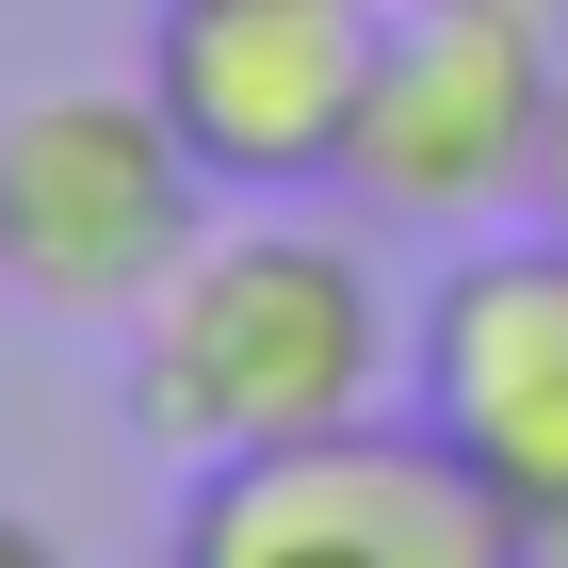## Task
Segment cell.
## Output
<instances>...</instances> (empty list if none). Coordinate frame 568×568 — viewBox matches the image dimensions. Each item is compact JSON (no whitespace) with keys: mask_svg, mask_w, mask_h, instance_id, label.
I'll list each match as a JSON object with an SVG mask.
<instances>
[{"mask_svg":"<svg viewBox=\"0 0 568 568\" xmlns=\"http://www.w3.org/2000/svg\"><path fill=\"white\" fill-rule=\"evenodd\" d=\"M0 568H65V552H49V536H33V520H0Z\"/></svg>","mask_w":568,"mask_h":568,"instance_id":"obj_8","label":"cell"},{"mask_svg":"<svg viewBox=\"0 0 568 568\" xmlns=\"http://www.w3.org/2000/svg\"><path fill=\"white\" fill-rule=\"evenodd\" d=\"M212 244V163L163 98H17L0 114V293L131 325Z\"/></svg>","mask_w":568,"mask_h":568,"instance_id":"obj_4","label":"cell"},{"mask_svg":"<svg viewBox=\"0 0 568 568\" xmlns=\"http://www.w3.org/2000/svg\"><path fill=\"white\" fill-rule=\"evenodd\" d=\"M423 423L520 504L536 568H568V227L455 244L423 293Z\"/></svg>","mask_w":568,"mask_h":568,"instance_id":"obj_6","label":"cell"},{"mask_svg":"<svg viewBox=\"0 0 568 568\" xmlns=\"http://www.w3.org/2000/svg\"><path fill=\"white\" fill-rule=\"evenodd\" d=\"M163 568H536V536L406 406V423H325V438H276V455H212L179 487Z\"/></svg>","mask_w":568,"mask_h":568,"instance_id":"obj_2","label":"cell"},{"mask_svg":"<svg viewBox=\"0 0 568 568\" xmlns=\"http://www.w3.org/2000/svg\"><path fill=\"white\" fill-rule=\"evenodd\" d=\"M390 390V293L342 227H212L163 293L131 308V406L146 455H276V438L374 423Z\"/></svg>","mask_w":568,"mask_h":568,"instance_id":"obj_1","label":"cell"},{"mask_svg":"<svg viewBox=\"0 0 568 568\" xmlns=\"http://www.w3.org/2000/svg\"><path fill=\"white\" fill-rule=\"evenodd\" d=\"M552 17L536 0H390L374 33V98H357L342 195L390 227H487L536 212V146H552Z\"/></svg>","mask_w":568,"mask_h":568,"instance_id":"obj_3","label":"cell"},{"mask_svg":"<svg viewBox=\"0 0 568 568\" xmlns=\"http://www.w3.org/2000/svg\"><path fill=\"white\" fill-rule=\"evenodd\" d=\"M374 33H390V0H163L146 98L212 163V195H342Z\"/></svg>","mask_w":568,"mask_h":568,"instance_id":"obj_5","label":"cell"},{"mask_svg":"<svg viewBox=\"0 0 568 568\" xmlns=\"http://www.w3.org/2000/svg\"><path fill=\"white\" fill-rule=\"evenodd\" d=\"M536 227H568V98H552V146H536Z\"/></svg>","mask_w":568,"mask_h":568,"instance_id":"obj_7","label":"cell"}]
</instances>
